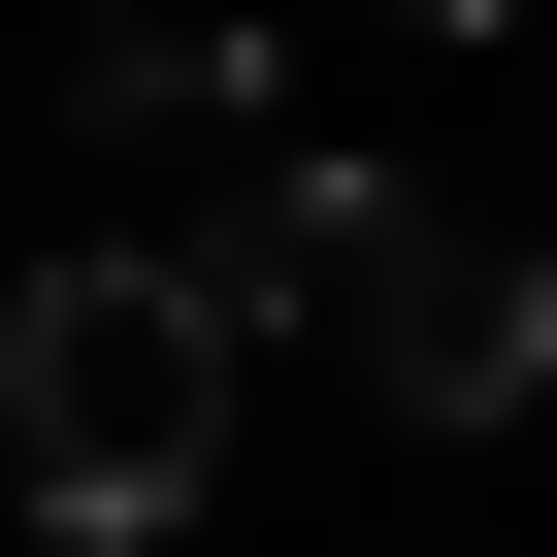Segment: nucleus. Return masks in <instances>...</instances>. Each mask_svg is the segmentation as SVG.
Instances as JSON below:
<instances>
[{"mask_svg":"<svg viewBox=\"0 0 557 557\" xmlns=\"http://www.w3.org/2000/svg\"><path fill=\"white\" fill-rule=\"evenodd\" d=\"M230 329H329L394 426H524L557 394V230L524 197H426V164H262V197H197L164 230Z\"/></svg>","mask_w":557,"mask_h":557,"instance_id":"obj_1","label":"nucleus"},{"mask_svg":"<svg viewBox=\"0 0 557 557\" xmlns=\"http://www.w3.org/2000/svg\"><path fill=\"white\" fill-rule=\"evenodd\" d=\"M0 492H34L66 557H164L230 492V296L164 230H66L34 296H0Z\"/></svg>","mask_w":557,"mask_h":557,"instance_id":"obj_2","label":"nucleus"},{"mask_svg":"<svg viewBox=\"0 0 557 557\" xmlns=\"http://www.w3.org/2000/svg\"><path fill=\"white\" fill-rule=\"evenodd\" d=\"M262 99V34H197V0H99L66 34V132H230Z\"/></svg>","mask_w":557,"mask_h":557,"instance_id":"obj_3","label":"nucleus"}]
</instances>
